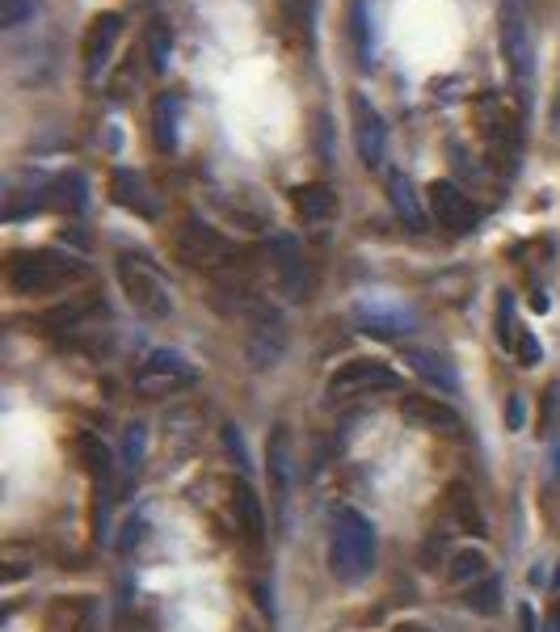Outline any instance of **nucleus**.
<instances>
[{
	"label": "nucleus",
	"instance_id": "nucleus-5",
	"mask_svg": "<svg viewBox=\"0 0 560 632\" xmlns=\"http://www.w3.org/2000/svg\"><path fill=\"white\" fill-rule=\"evenodd\" d=\"M502 59L514 72V81L532 89L535 77V38H532V13L527 0H502Z\"/></svg>",
	"mask_w": 560,
	"mask_h": 632
},
{
	"label": "nucleus",
	"instance_id": "nucleus-1",
	"mask_svg": "<svg viewBox=\"0 0 560 632\" xmlns=\"http://www.w3.org/2000/svg\"><path fill=\"white\" fill-rule=\"evenodd\" d=\"M89 275L77 257H64L55 249H26V253H13L9 266H4V283L13 296H55L64 287H72Z\"/></svg>",
	"mask_w": 560,
	"mask_h": 632
},
{
	"label": "nucleus",
	"instance_id": "nucleus-7",
	"mask_svg": "<svg viewBox=\"0 0 560 632\" xmlns=\"http://www.w3.org/2000/svg\"><path fill=\"white\" fill-rule=\"evenodd\" d=\"M477 123H480V136L489 143V157L498 161V165L506 169L514 165V157H518V114L510 111V102L502 97H480L477 102Z\"/></svg>",
	"mask_w": 560,
	"mask_h": 632
},
{
	"label": "nucleus",
	"instance_id": "nucleus-16",
	"mask_svg": "<svg viewBox=\"0 0 560 632\" xmlns=\"http://www.w3.org/2000/svg\"><path fill=\"white\" fill-rule=\"evenodd\" d=\"M292 207L304 223H329L333 211H338V194L329 191L324 182H304V186L292 191Z\"/></svg>",
	"mask_w": 560,
	"mask_h": 632
},
{
	"label": "nucleus",
	"instance_id": "nucleus-27",
	"mask_svg": "<svg viewBox=\"0 0 560 632\" xmlns=\"http://www.w3.org/2000/svg\"><path fill=\"white\" fill-rule=\"evenodd\" d=\"M518 325H514V300H510V291H502V300H498V342L514 351V342H518Z\"/></svg>",
	"mask_w": 560,
	"mask_h": 632
},
{
	"label": "nucleus",
	"instance_id": "nucleus-33",
	"mask_svg": "<svg viewBox=\"0 0 560 632\" xmlns=\"http://www.w3.org/2000/svg\"><path fill=\"white\" fill-rule=\"evenodd\" d=\"M523 422H527V405H523V397H510L506 426H510V430H523Z\"/></svg>",
	"mask_w": 560,
	"mask_h": 632
},
{
	"label": "nucleus",
	"instance_id": "nucleus-2",
	"mask_svg": "<svg viewBox=\"0 0 560 632\" xmlns=\"http://www.w3.org/2000/svg\"><path fill=\"white\" fill-rule=\"evenodd\" d=\"M329 570L342 582H363L375 570V522L363 510H354V506H342L333 515Z\"/></svg>",
	"mask_w": 560,
	"mask_h": 632
},
{
	"label": "nucleus",
	"instance_id": "nucleus-6",
	"mask_svg": "<svg viewBox=\"0 0 560 632\" xmlns=\"http://www.w3.org/2000/svg\"><path fill=\"white\" fill-rule=\"evenodd\" d=\"M400 376L388 367V363H375V358H350L342 363L329 384H324V397L329 401H354V397H367V392H397Z\"/></svg>",
	"mask_w": 560,
	"mask_h": 632
},
{
	"label": "nucleus",
	"instance_id": "nucleus-20",
	"mask_svg": "<svg viewBox=\"0 0 560 632\" xmlns=\"http://www.w3.org/2000/svg\"><path fill=\"white\" fill-rule=\"evenodd\" d=\"M447 515H452L464 531L484 536V515H480V506H477V494H472L464 481H452V485H447Z\"/></svg>",
	"mask_w": 560,
	"mask_h": 632
},
{
	"label": "nucleus",
	"instance_id": "nucleus-30",
	"mask_svg": "<svg viewBox=\"0 0 560 632\" xmlns=\"http://www.w3.org/2000/svg\"><path fill=\"white\" fill-rule=\"evenodd\" d=\"M493 599H498V582H493V577H484V586H480V590H468V607H477V611H484V616H489V611H498Z\"/></svg>",
	"mask_w": 560,
	"mask_h": 632
},
{
	"label": "nucleus",
	"instance_id": "nucleus-22",
	"mask_svg": "<svg viewBox=\"0 0 560 632\" xmlns=\"http://www.w3.org/2000/svg\"><path fill=\"white\" fill-rule=\"evenodd\" d=\"M72 451L80 456V464H84V472L93 476V481H102V485H110V451H106V443L98 439V435H77V443H72Z\"/></svg>",
	"mask_w": 560,
	"mask_h": 632
},
{
	"label": "nucleus",
	"instance_id": "nucleus-19",
	"mask_svg": "<svg viewBox=\"0 0 560 632\" xmlns=\"http://www.w3.org/2000/svg\"><path fill=\"white\" fill-rule=\"evenodd\" d=\"M358 321H363V330L375 333V337H392L397 330L409 325V312L388 300H363L358 303Z\"/></svg>",
	"mask_w": 560,
	"mask_h": 632
},
{
	"label": "nucleus",
	"instance_id": "nucleus-36",
	"mask_svg": "<svg viewBox=\"0 0 560 632\" xmlns=\"http://www.w3.org/2000/svg\"><path fill=\"white\" fill-rule=\"evenodd\" d=\"M557 590H560V574H557Z\"/></svg>",
	"mask_w": 560,
	"mask_h": 632
},
{
	"label": "nucleus",
	"instance_id": "nucleus-24",
	"mask_svg": "<svg viewBox=\"0 0 560 632\" xmlns=\"http://www.w3.org/2000/svg\"><path fill=\"white\" fill-rule=\"evenodd\" d=\"M350 38H354L358 64H363V68H372V64H375V43H372V13H367V0H354V4H350Z\"/></svg>",
	"mask_w": 560,
	"mask_h": 632
},
{
	"label": "nucleus",
	"instance_id": "nucleus-8",
	"mask_svg": "<svg viewBox=\"0 0 560 632\" xmlns=\"http://www.w3.org/2000/svg\"><path fill=\"white\" fill-rule=\"evenodd\" d=\"M194 384H198V371L173 351H152L135 371V388L144 397H173V392H186Z\"/></svg>",
	"mask_w": 560,
	"mask_h": 632
},
{
	"label": "nucleus",
	"instance_id": "nucleus-25",
	"mask_svg": "<svg viewBox=\"0 0 560 632\" xmlns=\"http://www.w3.org/2000/svg\"><path fill=\"white\" fill-rule=\"evenodd\" d=\"M489 577V556L480 549H464L452 556V565H447V582L452 586H464V582H484Z\"/></svg>",
	"mask_w": 560,
	"mask_h": 632
},
{
	"label": "nucleus",
	"instance_id": "nucleus-10",
	"mask_svg": "<svg viewBox=\"0 0 560 632\" xmlns=\"http://www.w3.org/2000/svg\"><path fill=\"white\" fill-rule=\"evenodd\" d=\"M350 114H354V148L363 157L367 169L384 165V152H388V131H384V114L372 106L367 93H350Z\"/></svg>",
	"mask_w": 560,
	"mask_h": 632
},
{
	"label": "nucleus",
	"instance_id": "nucleus-4",
	"mask_svg": "<svg viewBox=\"0 0 560 632\" xmlns=\"http://www.w3.org/2000/svg\"><path fill=\"white\" fill-rule=\"evenodd\" d=\"M118 283H123V296L132 300V308L148 321H164L173 312V296L164 287V278L157 275V266H148V257L139 253H123L118 257Z\"/></svg>",
	"mask_w": 560,
	"mask_h": 632
},
{
	"label": "nucleus",
	"instance_id": "nucleus-26",
	"mask_svg": "<svg viewBox=\"0 0 560 632\" xmlns=\"http://www.w3.org/2000/svg\"><path fill=\"white\" fill-rule=\"evenodd\" d=\"M38 13V0H0V26L18 30Z\"/></svg>",
	"mask_w": 560,
	"mask_h": 632
},
{
	"label": "nucleus",
	"instance_id": "nucleus-21",
	"mask_svg": "<svg viewBox=\"0 0 560 632\" xmlns=\"http://www.w3.org/2000/svg\"><path fill=\"white\" fill-rule=\"evenodd\" d=\"M144 51H148V68L152 72H164L169 59H173V26L169 18H152L148 30H144Z\"/></svg>",
	"mask_w": 560,
	"mask_h": 632
},
{
	"label": "nucleus",
	"instance_id": "nucleus-3",
	"mask_svg": "<svg viewBox=\"0 0 560 632\" xmlns=\"http://www.w3.org/2000/svg\"><path fill=\"white\" fill-rule=\"evenodd\" d=\"M173 257H178L182 266H190V271H207V275H215V271H237L244 249L232 245L224 232H215L207 223L186 220L178 228V237H173Z\"/></svg>",
	"mask_w": 560,
	"mask_h": 632
},
{
	"label": "nucleus",
	"instance_id": "nucleus-12",
	"mask_svg": "<svg viewBox=\"0 0 560 632\" xmlns=\"http://www.w3.org/2000/svg\"><path fill=\"white\" fill-rule=\"evenodd\" d=\"M118 34H123V18L118 13H102V18L89 22L84 43H80V59H84V77L89 81H98L110 68V56L118 47Z\"/></svg>",
	"mask_w": 560,
	"mask_h": 632
},
{
	"label": "nucleus",
	"instance_id": "nucleus-31",
	"mask_svg": "<svg viewBox=\"0 0 560 632\" xmlns=\"http://www.w3.org/2000/svg\"><path fill=\"white\" fill-rule=\"evenodd\" d=\"M557 410H560V388L548 384L544 388V417H539V430H544V435L557 426Z\"/></svg>",
	"mask_w": 560,
	"mask_h": 632
},
{
	"label": "nucleus",
	"instance_id": "nucleus-15",
	"mask_svg": "<svg viewBox=\"0 0 560 632\" xmlns=\"http://www.w3.org/2000/svg\"><path fill=\"white\" fill-rule=\"evenodd\" d=\"M232 510H237V531L244 536L249 549H262L266 540V515H262V502L249 490V481H237L232 485Z\"/></svg>",
	"mask_w": 560,
	"mask_h": 632
},
{
	"label": "nucleus",
	"instance_id": "nucleus-14",
	"mask_svg": "<svg viewBox=\"0 0 560 632\" xmlns=\"http://www.w3.org/2000/svg\"><path fill=\"white\" fill-rule=\"evenodd\" d=\"M400 413L409 417V422H418V426H426V430H438V435H459V413L447 405V401H438V397H418V392H404L400 397Z\"/></svg>",
	"mask_w": 560,
	"mask_h": 632
},
{
	"label": "nucleus",
	"instance_id": "nucleus-11",
	"mask_svg": "<svg viewBox=\"0 0 560 632\" xmlns=\"http://www.w3.org/2000/svg\"><path fill=\"white\" fill-rule=\"evenodd\" d=\"M270 266H274V278L283 287V296H292V300L312 296V266H308L304 249L295 245L292 237H274L270 241Z\"/></svg>",
	"mask_w": 560,
	"mask_h": 632
},
{
	"label": "nucleus",
	"instance_id": "nucleus-28",
	"mask_svg": "<svg viewBox=\"0 0 560 632\" xmlns=\"http://www.w3.org/2000/svg\"><path fill=\"white\" fill-rule=\"evenodd\" d=\"M514 358H518L523 367H535V363L544 358V346H539V337H535L532 330L518 333V342H514Z\"/></svg>",
	"mask_w": 560,
	"mask_h": 632
},
{
	"label": "nucleus",
	"instance_id": "nucleus-35",
	"mask_svg": "<svg viewBox=\"0 0 560 632\" xmlns=\"http://www.w3.org/2000/svg\"><path fill=\"white\" fill-rule=\"evenodd\" d=\"M552 127L560 131V97H557V111H552Z\"/></svg>",
	"mask_w": 560,
	"mask_h": 632
},
{
	"label": "nucleus",
	"instance_id": "nucleus-23",
	"mask_svg": "<svg viewBox=\"0 0 560 632\" xmlns=\"http://www.w3.org/2000/svg\"><path fill=\"white\" fill-rule=\"evenodd\" d=\"M388 198H392L397 216L409 223V228H422V223H426L422 207H418V194H413V182H409L404 173H388Z\"/></svg>",
	"mask_w": 560,
	"mask_h": 632
},
{
	"label": "nucleus",
	"instance_id": "nucleus-9",
	"mask_svg": "<svg viewBox=\"0 0 560 632\" xmlns=\"http://www.w3.org/2000/svg\"><path fill=\"white\" fill-rule=\"evenodd\" d=\"M430 216L438 228L447 232H472L480 220V207L472 203V194H464V186L455 182H430Z\"/></svg>",
	"mask_w": 560,
	"mask_h": 632
},
{
	"label": "nucleus",
	"instance_id": "nucleus-32",
	"mask_svg": "<svg viewBox=\"0 0 560 632\" xmlns=\"http://www.w3.org/2000/svg\"><path fill=\"white\" fill-rule=\"evenodd\" d=\"M224 447H228V456H232L240 468H249V451H244V443H240L237 426H224Z\"/></svg>",
	"mask_w": 560,
	"mask_h": 632
},
{
	"label": "nucleus",
	"instance_id": "nucleus-34",
	"mask_svg": "<svg viewBox=\"0 0 560 632\" xmlns=\"http://www.w3.org/2000/svg\"><path fill=\"white\" fill-rule=\"evenodd\" d=\"M518 624H523V632H539V629H535V611H532V607H518Z\"/></svg>",
	"mask_w": 560,
	"mask_h": 632
},
{
	"label": "nucleus",
	"instance_id": "nucleus-18",
	"mask_svg": "<svg viewBox=\"0 0 560 632\" xmlns=\"http://www.w3.org/2000/svg\"><path fill=\"white\" fill-rule=\"evenodd\" d=\"M178 123H182V97L160 93L152 102V136H157L160 152H178Z\"/></svg>",
	"mask_w": 560,
	"mask_h": 632
},
{
	"label": "nucleus",
	"instance_id": "nucleus-29",
	"mask_svg": "<svg viewBox=\"0 0 560 632\" xmlns=\"http://www.w3.org/2000/svg\"><path fill=\"white\" fill-rule=\"evenodd\" d=\"M144 439H148V435H144V426H132V430H127V443H123V460H127V468H132V472H139V468H144Z\"/></svg>",
	"mask_w": 560,
	"mask_h": 632
},
{
	"label": "nucleus",
	"instance_id": "nucleus-17",
	"mask_svg": "<svg viewBox=\"0 0 560 632\" xmlns=\"http://www.w3.org/2000/svg\"><path fill=\"white\" fill-rule=\"evenodd\" d=\"M404 358H409V367L426 380L430 388H438V392H447V397H455L459 392V380H455L452 363L443 355H434V351H422V346H409L404 351Z\"/></svg>",
	"mask_w": 560,
	"mask_h": 632
},
{
	"label": "nucleus",
	"instance_id": "nucleus-37",
	"mask_svg": "<svg viewBox=\"0 0 560 632\" xmlns=\"http://www.w3.org/2000/svg\"><path fill=\"white\" fill-rule=\"evenodd\" d=\"M409 632H418V629H409Z\"/></svg>",
	"mask_w": 560,
	"mask_h": 632
},
{
	"label": "nucleus",
	"instance_id": "nucleus-13",
	"mask_svg": "<svg viewBox=\"0 0 560 632\" xmlns=\"http://www.w3.org/2000/svg\"><path fill=\"white\" fill-rule=\"evenodd\" d=\"M110 198H114L118 207L135 211L139 220H157L160 216V203L152 198V191H148L144 173H135V169H114V173H110Z\"/></svg>",
	"mask_w": 560,
	"mask_h": 632
}]
</instances>
